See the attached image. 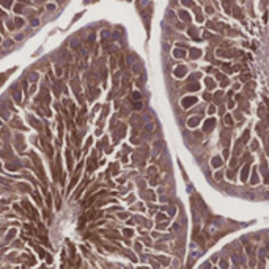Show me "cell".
Wrapping results in <instances>:
<instances>
[{
  "label": "cell",
  "instance_id": "cell-1",
  "mask_svg": "<svg viewBox=\"0 0 269 269\" xmlns=\"http://www.w3.org/2000/svg\"><path fill=\"white\" fill-rule=\"evenodd\" d=\"M181 104H183V107H184V109H189L190 106L197 104V98H195V96H187V98H184V99L181 101Z\"/></svg>",
  "mask_w": 269,
  "mask_h": 269
},
{
  "label": "cell",
  "instance_id": "cell-2",
  "mask_svg": "<svg viewBox=\"0 0 269 269\" xmlns=\"http://www.w3.org/2000/svg\"><path fill=\"white\" fill-rule=\"evenodd\" d=\"M186 72H187L186 66H176L175 71H173V74H175V77H184V76H186Z\"/></svg>",
  "mask_w": 269,
  "mask_h": 269
},
{
  "label": "cell",
  "instance_id": "cell-3",
  "mask_svg": "<svg viewBox=\"0 0 269 269\" xmlns=\"http://www.w3.org/2000/svg\"><path fill=\"white\" fill-rule=\"evenodd\" d=\"M214 126H216V120H214V118H209V120H206V121H205L203 129H205V131H211Z\"/></svg>",
  "mask_w": 269,
  "mask_h": 269
},
{
  "label": "cell",
  "instance_id": "cell-4",
  "mask_svg": "<svg viewBox=\"0 0 269 269\" xmlns=\"http://www.w3.org/2000/svg\"><path fill=\"white\" fill-rule=\"evenodd\" d=\"M198 123H200V117H192V118L187 120V126H189V128H195Z\"/></svg>",
  "mask_w": 269,
  "mask_h": 269
},
{
  "label": "cell",
  "instance_id": "cell-5",
  "mask_svg": "<svg viewBox=\"0 0 269 269\" xmlns=\"http://www.w3.org/2000/svg\"><path fill=\"white\" fill-rule=\"evenodd\" d=\"M249 170H250L249 165H244V168L241 170V179H242V181H246V179H247V176H249Z\"/></svg>",
  "mask_w": 269,
  "mask_h": 269
},
{
  "label": "cell",
  "instance_id": "cell-6",
  "mask_svg": "<svg viewBox=\"0 0 269 269\" xmlns=\"http://www.w3.org/2000/svg\"><path fill=\"white\" fill-rule=\"evenodd\" d=\"M173 55H175L176 58H183L184 55H186V52H184L183 49H175V50H173Z\"/></svg>",
  "mask_w": 269,
  "mask_h": 269
},
{
  "label": "cell",
  "instance_id": "cell-7",
  "mask_svg": "<svg viewBox=\"0 0 269 269\" xmlns=\"http://www.w3.org/2000/svg\"><path fill=\"white\" fill-rule=\"evenodd\" d=\"M211 164H212V167H220L222 165V159H220L219 156H216V157H212Z\"/></svg>",
  "mask_w": 269,
  "mask_h": 269
},
{
  "label": "cell",
  "instance_id": "cell-8",
  "mask_svg": "<svg viewBox=\"0 0 269 269\" xmlns=\"http://www.w3.org/2000/svg\"><path fill=\"white\" fill-rule=\"evenodd\" d=\"M162 146H164V145H162V142H156L154 148H153V151H154V154H156V156L159 154V151L162 150Z\"/></svg>",
  "mask_w": 269,
  "mask_h": 269
},
{
  "label": "cell",
  "instance_id": "cell-9",
  "mask_svg": "<svg viewBox=\"0 0 269 269\" xmlns=\"http://www.w3.org/2000/svg\"><path fill=\"white\" fill-rule=\"evenodd\" d=\"M200 55H201V52L198 49H192V50H190V57H192V58H198Z\"/></svg>",
  "mask_w": 269,
  "mask_h": 269
},
{
  "label": "cell",
  "instance_id": "cell-10",
  "mask_svg": "<svg viewBox=\"0 0 269 269\" xmlns=\"http://www.w3.org/2000/svg\"><path fill=\"white\" fill-rule=\"evenodd\" d=\"M179 17H181L183 21H189V19H190V16L187 14L186 11H179Z\"/></svg>",
  "mask_w": 269,
  "mask_h": 269
},
{
  "label": "cell",
  "instance_id": "cell-11",
  "mask_svg": "<svg viewBox=\"0 0 269 269\" xmlns=\"http://www.w3.org/2000/svg\"><path fill=\"white\" fill-rule=\"evenodd\" d=\"M153 128H154V124H153V123H148V124L145 126V131H146V134L153 132Z\"/></svg>",
  "mask_w": 269,
  "mask_h": 269
},
{
  "label": "cell",
  "instance_id": "cell-12",
  "mask_svg": "<svg viewBox=\"0 0 269 269\" xmlns=\"http://www.w3.org/2000/svg\"><path fill=\"white\" fill-rule=\"evenodd\" d=\"M198 88H200L198 83H190V85H187V90H195V91H197Z\"/></svg>",
  "mask_w": 269,
  "mask_h": 269
},
{
  "label": "cell",
  "instance_id": "cell-13",
  "mask_svg": "<svg viewBox=\"0 0 269 269\" xmlns=\"http://www.w3.org/2000/svg\"><path fill=\"white\" fill-rule=\"evenodd\" d=\"M140 65H134V68H132V71H134V74H139L140 72Z\"/></svg>",
  "mask_w": 269,
  "mask_h": 269
},
{
  "label": "cell",
  "instance_id": "cell-14",
  "mask_svg": "<svg viewBox=\"0 0 269 269\" xmlns=\"http://www.w3.org/2000/svg\"><path fill=\"white\" fill-rule=\"evenodd\" d=\"M181 3H183V5H186V6H192L194 2H192V0H181Z\"/></svg>",
  "mask_w": 269,
  "mask_h": 269
},
{
  "label": "cell",
  "instance_id": "cell-15",
  "mask_svg": "<svg viewBox=\"0 0 269 269\" xmlns=\"http://www.w3.org/2000/svg\"><path fill=\"white\" fill-rule=\"evenodd\" d=\"M134 109H137V110H139V109H142V102H140V101L134 102Z\"/></svg>",
  "mask_w": 269,
  "mask_h": 269
},
{
  "label": "cell",
  "instance_id": "cell-16",
  "mask_svg": "<svg viewBox=\"0 0 269 269\" xmlns=\"http://www.w3.org/2000/svg\"><path fill=\"white\" fill-rule=\"evenodd\" d=\"M225 123H227V124H231V115H225Z\"/></svg>",
  "mask_w": 269,
  "mask_h": 269
},
{
  "label": "cell",
  "instance_id": "cell-17",
  "mask_svg": "<svg viewBox=\"0 0 269 269\" xmlns=\"http://www.w3.org/2000/svg\"><path fill=\"white\" fill-rule=\"evenodd\" d=\"M241 80H242V82H246V80H249V74H246V76H244V74H242V76H241Z\"/></svg>",
  "mask_w": 269,
  "mask_h": 269
},
{
  "label": "cell",
  "instance_id": "cell-18",
  "mask_svg": "<svg viewBox=\"0 0 269 269\" xmlns=\"http://www.w3.org/2000/svg\"><path fill=\"white\" fill-rule=\"evenodd\" d=\"M206 85L211 88V87H214V82H212V80H206Z\"/></svg>",
  "mask_w": 269,
  "mask_h": 269
},
{
  "label": "cell",
  "instance_id": "cell-19",
  "mask_svg": "<svg viewBox=\"0 0 269 269\" xmlns=\"http://www.w3.org/2000/svg\"><path fill=\"white\" fill-rule=\"evenodd\" d=\"M203 96H205V99H211V95H209V93H205Z\"/></svg>",
  "mask_w": 269,
  "mask_h": 269
},
{
  "label": "cell",
  "instance_id": "cell-20",
  "mask_svg": "<svg viewBox=\"0 0 269 269\" xmlns=\"http://www.w3.org/2000/svg\"><path fill=\"white\" fill-rule=\"evenodd\" d=\"M142 3H143V5H148V3H150V0H142Z\"/></svg>",
  "mask_w": 269,
  "mask_h": 269
}]
</instances>
